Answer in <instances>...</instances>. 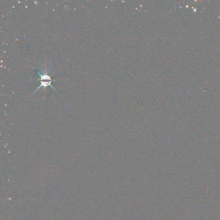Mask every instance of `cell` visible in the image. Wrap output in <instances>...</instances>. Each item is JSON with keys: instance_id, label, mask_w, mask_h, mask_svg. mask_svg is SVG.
Masks as SVG:
<instances>
[{"instance_id": "6da1fadb", "label": "cell", "mask_w": 220, "mask_h": 220, "mask_svg": "<svg viewBox=\"0 0 220 220\" xmlns=\"http://www.w3.org/2000/svg\"><path fill=\"white\" fill-rule=\"evenodd\" d=\"M38 74L41 76V86L45 87V86H47L49 85H51L50 84H51V83H52V80H51V78H50L49 76H47V74L42 75V74H40L39 72H38Z\"/></svg>"}]
</instances>
